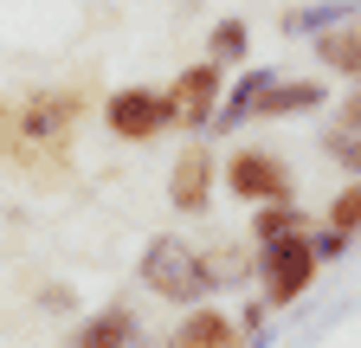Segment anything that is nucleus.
Wrapping results in <instances>:
<instances>
[{"label":"nucleus","instance_id":"f257e3e1","mask_svg":"<svg viewBox=\"0 0 361 348\" xmlns=\"http://www.w3.org/2000/svg\"><path fill=\"white\" fill-rule=\"evenodd\" d=\"M142 284H149V297L174 303V310H200L207 290H213L219 278H213V265H207V258L180 239V232H161V239H149V251H142Z\"/></svg>","mask_w":361,"mask_h":348},{"label":"nucleus","instance_id":"f03ea898","mask_svg":"<svg viewBox=\"0 0 361 348\" xmlns=\"http://www.w3.org/2000/svg\"><path fill=\"white\" fill-rule=\"evenodd\" d=\"M252 271L264 278V297L258 303H297L303 290H310V278H316V251H310V226L303 232H284V239H271V245H258L252 251Z\"/></svg>","mask_w":361,"mask_h":348},{"label":"nucleus","instance_id":"7ed1b4c3","mask_svg":"<svg viewBox=\"0 0 361 348\" xmlns=\"http://www.w3.org/2000/svg\"><path fill=\"white\" fill-rule=\"evenodd\" d=\"M219 181L233 187L245 206H284L297 194V174L284 168V155H271V149H233L219 168Z\"/></svg>","mask_w":361,"mask_h":348},{"label":"nucleus","instance_id":"20e7f679","mask_svg":"<svg viewBox=\"0 0 361 348\" xmlns=\"http://www.w3.org/2000/svg\"><path fill=\"white\" fill-rule=\"evenodd\" d=\"M219 84H226V71H213L207 58L200 65H188L168 91H161V104H168V129H188V136L200 142V129H213V116H219Z\"/></svg>","mask_w":361,"mask_h":348},{"label":"nucleus","instance_id":"39448f33","mask_svg":"<svg viewBox=\"0 0 361 348\" xmlns=\"http://www.w3.org/2000/svg\"><path fill=\"white\" fill-rule=\"evenodd\" d=\"M104 123H110L116 142H155L168 129V104H161V91H149V84H123V91L104 97Z\"/></svg>","mask_w":361,"mask_h":348},{"label":"nucleus","instance_id":"423d86ee","mask_svg":"<svg viewBox=\"0 0 361 348\" xmlns=\"http://www.w3.org/2000/svg\"><path fill=\"white\" fill-rule=\"evenodd\" d=\"M213 187H219V161L207 155V142H188L168 168V206L174 213H207Z\"/></svg>","mask_w":361,"mask_h":348},{"label":"nucleus","instance_id":"0eeeda50","mask_svg":"<svg viewBox=\"0 0 361 348\" xmlns=\"http://www.w3.org/2000/svg\"><path fill=\"white\" fill-rule=\"evenodd\" d=\"M168 348H239V323L200 303V310H180V323L168 329Z\"/></svg>","mask_w":361,"mask_h":348},{"label":"nucleus","instance_id":"6e6552de","mask_svg":"<svg viewBox=\"0 0 361 348\" xmlns=\"http://www.w3.org/2000/svg\"><path fill=\"white\" fill-rule=\"evenodd\" d=\"M135 316L123 310V303H110V310H97V316H78L71 329H65V348H135Z\"/></svg>","mask_w":361,"mask_h":348},{"label":"nucleus","instance_id":"1a4fd4ad","mask_svg":"<svg viewBox=\"0 0 361 348\" xmlns=\"http://www.w3.org/2000/svg\"><path fill=\"white\" fill-rule=\"evenodd\" d=\"M323 77H271L264 97L252 104V116H297V110H323Z\"/></svg>","mask_w":361,"mask_h":348},{"label":"nucleus","instance_id":"9d476101","mask_svg":"<svg viewBox=\"0 0 361 348\" xmlns=\"http://www.w3.org/2000/svg\"><path fill=\"white\" fill-rule=\"evenodd\" d=\"M271 77H278V71H264V65H252V71H245V77L233 84V91L219 97V116H213V129H219V136H233L239 123H252V104L264 97V84H271Z\"/></svg>","mask_w":361,"mask_h":348},{"label":"nucleus","instance_id":"9b49d317","mask_svg":"<svg viewBox=\"0 0 361 348\" xmlns=\"http://www.w3.org/2000/svg\"><path fill=\"white\" fill-rule=\"evenodd\" d=\"M316 58H323L329 71H342L355 91H361V20H348V26H336V32H323V39H316Z\"/></svg>","mask_w":361,"mask_h":348},{"label":"nucleus","instance_id":"f8f14e48","mask_svg":"<svg viewBox=\"0 0 361 348\" xmlns=\"http://www.w3.org/2000/svg\"><path fill=\"white\" fill-rule=\"evenodd\" d=\"M348 20H361V7H355V0H323V7H290V13H284V32H290V39H303V32H316V39H323V32L348 26Z\"/></svg>","mask_w":361,"mask_h":348},{"label":"nucleus","instance_id":"ddd939ff","mask_svg":"<svg viewBox=\"0 0 361 348\" xmlns=\"http://www.w3.org/2000/svg\"><path fill=\"white\" fill-rule=\"evenodd\" d=\"M245 58H252V32H245V20H219L213 39H207V65H213V71H233V65H245Z\"/></svg>","mask_w":361,"mask_h":348},{"label":"nucleus","instance_id":"4468645a","mask_svg":"<svg viewBox=\"0 0 361 348\" xmlns=\"http://www.w3.org/2000/svg\"><path fill=\"white\" fill-rule=\"evenodd\" d=\"M310 220L284 200V206H252V245H271V239H284V232H303Z\"/></svg>","mask_w":361,"mask_h":348},{"label":"nucleus","instance_id":"2eb2a0df","mask_svg":"<svg viewBox=\"0 0 361 348\" xmlns=\"http://www.w3.org/2000/svg\"><path fill=\"white\" fill-rule=\"evenodd\" d=\"M323 226H329L336 239H355V232H361V181H348V187L329 200V220H323Z\"/></svg>","mask_w":361,"mask_h":348},{"label":"nucleus","instance_id":"dca6fc26","mask_svg":"<svg viewBox=\"0 0 361 348\" xmlns=\"http://www.w3.org/2000/svg\"><path fill=\"white\" fill-rule=\"evenodd\" d=\"M323 155L342 174H361V136H348V129H323Z\"/></svg>","mask_w":361,"mask_h":348},{"label":"nucleus","instance_id":"f3484780","mask_svg":"<svg viewBox=\"0 0 361 348\" xmlns=\"http://www.w3.org/2000/svg\"><path fill=\"white\" fill-rule=\"evenodd\" d=\"M336 129H348V136H361V91H348V104H342Z\"/></svg>","mask_w":361,"mask_h":348}]
</instances>
